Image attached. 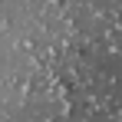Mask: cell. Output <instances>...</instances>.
<instances>
[{
  "label": "cell",
  "instance_id": "6da1fadb",
  "mask_svg": "<svg viewBox=\"0 0 122 122\" xmlns=\"http://www.w3.org/2000/svg\"><path fill=\"white\" fill-rule=\"evenodd\" d=\"M0 122H122V0H0Z\"/></svg>",
  "mask_w": 122,
  "mask_h": 122
}]
</instances>
